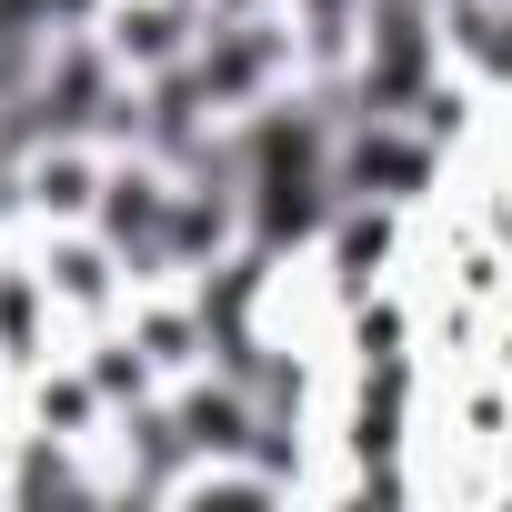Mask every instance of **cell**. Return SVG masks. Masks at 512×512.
Returning <instances> with one entry per match:
<instances>
[{"mask_svg":"<svg viewBox=\"0 0 512 512\" xmlns=\"http://www.w3.org/2000/svg\"><path fill=\"white\" fill-rule=\"evenodd\" d=\"M241 161V231L251 251H292L322 241L342 211V121H322L312 101H262L231 131Z\"/></svg>","mask_w":512,"mask_h":512,"instance_id":"cell-1","label":"cell"},{"mask_svg":"<svg viewBox=\"0 0 512 512\" xmlns=\"http://www.w3.org/2000/svg\"><path fill=\"white\" fill-rule=\"evenodd\" d=\"M432 181V131L412 111H352L342 121V201H412Z\"/></svg>","mask_w":512,"mask_h":512,"instance_id":"cell-2","label":"cell"},{"mask_svg":"<svg viewBox=\"0 0 512 512\" xmlns=\"http://www.w3.org/2000/svg\"><path fill=\"white\" fill-rule=\"evenodd\" d=\"M171 191H181V181H171L161 161H131V171H111V181H101V211H91V221H101V241L121 251L131 272H161V231H171Z\"/></svg>","mask_w":512,"mask_h":512,"instance_id":"cell-3","label":"cell"},{"mask_svg":"<svg viewBox=\"0 0 512 512\" xmlns=\"http://www.w3.org/2000/svg\"><path fill=\"white\" fill-rule=\"evenodd\" d=\"M101 161H91V141H41L31 161H21V201L41 211V221H91L101 211Z\"/></svg>","mask_w":512,"mask_h":512,"instance_id":"cell-4","label":"cell"},{"mask_svg":"<svg viewBox=\"0 0 512 512\" xmlns=\"http://www.w3.org/2000/svg\"><path fill=\"white\" fill-rule=\"evenodd\" d=\"M191 51H201L191 0H121V11H111V61L121 71H171Z\"/></svg>","mask_w":512,"mask_h":512,"instance_id":"cell-5","label":"cell"},{"mask_svg":"<svg viewBox=\"0 0 512 512\" xmlns=\"http://www.w3.org/2000/svg\"><path fill=\"white\" fill-rule=\"evenodd\" d=\"M442 51H462L482 81H512V0H452L442 11Z\"/></svg>","mask_w":512,"mask_h":512,"instance_id":"cell-6","label":"cell"},{"mask_svg":"<svg viewBox=\"0 0 512 512\" xmlns=\"http://www.w3.org/2000/svg\"><path fill=\"white\" fill-rule=\"evenodd\" d=\"M322 241H332V262H342V292H362V282H372V262L392 251V201H342Z\"/></svg>","mask_w":512,"mask_h":512,"instance_id":"cell-7","label":"cell"},{"mask_svg":"<svg viewBox=\"0 0 512 512\" xmlns=\"http://www.w3.org/2000/svg\"><path fill=\"white\" fill-rule=\"evenodd\" d=\"M111 272H121V251L91 231V241H61L51 262H41V282H51V302H111Z\"/></svg>","mask_w":512,"mask_h":512,"instance_id":"cell-8","label":"cell"},{"mask_svg":"<svg viewBox=\"0 0 512 512\" xmlns=\"http://www.w3.org/2000/svg\"><path fill=\"white\" fill-rule=\"evenodd\" d=\"M41 312H51V282L41 272H0V352H11V362H31Z\"/></svg>","mask_w":512,"mask_h":512,"instance_id":"cell-9","label":"cell"},{"mask_svg":"<svg viewBox=\"0 0 512 512\" xmlns=\"http://www.w3.org/2000/svg\"><path fill=\"white\" fill-rule=\"evenodd\" d=\"M91 382H101V402H111V412H121V402H141V392H151V342H141V332H131V342H101Z\"/></svg>","mask_w":512,"mask_h":512,"instance_id":"cell-10","label":"cell"},{"mask_svg":"<svg viewBox=\"0 0 512 512\" xmlns=\"http://www.w3.org/2000/svg\"><path fill=\"white\" fill-rule=\"evenodd\" d=\"M0 201H11V181H0Z\"/></svg>","mask_w":512,"mask_h":512,"instance_id":"cell-11","label":"cell"}]
</instances>
